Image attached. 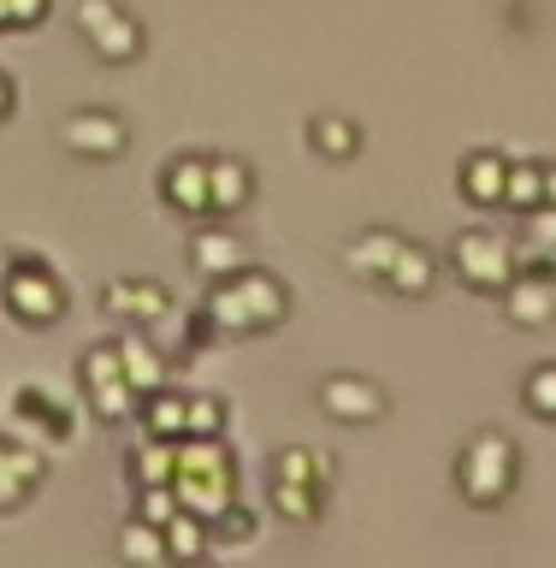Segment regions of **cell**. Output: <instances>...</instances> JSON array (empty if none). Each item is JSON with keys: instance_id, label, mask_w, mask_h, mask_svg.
Listing matches in <instances>:
<instances>
[{"instance_id": "cell-1", "label": "cell", "mask_w": 556, "mask_h": 568, "mask_svg": "<svg viewBox=\"0 0 556 568\" xmlns=\"http://www.w3.org/2000/svg\"><path fill=\"white\" fill-rule=\"evenodd\" d=\"M172 491H178V504H184L190 515H202V521H213V515L231 504L237 474H231V456L220 450V433H213V438H190L184 450H178Z\"/></svg>"}, {"instance_id": "cell-2", "label": "cell", "mask_w": 556, "mask_h": 568, "mask_svg": "<svg viewBox=\"0 0 556 568\" xmlns=\"http://www.w3.org/2000/svg\"><path fill=\"white\" fill-rule=\"evenodd\" d=\"M284 291L279 278L266 273H231V278H213V296H208V320L220 332H261L273 326V320H284Z\"/></svg>"}, {"instance_id": "cell-3", "label": "cell", "mask_w": 556, "mask_h": 568, "mask_svg": "<svg viewBox=\"0 0 556 568\" xmlns=\"http://www.w3.org/2000/svg\"><path fill=\"white\" fill-rule=\"evenodd\" d=\"M515 468H522V462H515V444L504 433H474L462 462H456V479L474 504H504L509 486H515Z\"/></svg>"}, {"instance_id": "cell-4", "label": "cell", "mask_w": 556, "mask_h": 568, "mask_svg": "<svg viewBox=\"0 0 556 568\" xmlns=\"http://www.w3.org/2000/svg\"><path fill=\"white\" fill-rule=\"evenodd\" d=\"M451 261L474 291H509V278H515V248H509V237H497V231H462Z\"/></svg>"}, {"instance_id": "cell-5", "label": "cell", "mask_w": 556, "mask_h": 568, "mask_svg": "<svg viewBox=\"0 0 556 568\" xmlns=\"http://www.w3.org/2000/svg\"><path fill=\"white\" fill-rule=\"evenodd\" d=\"M0 296H7L12 320H24V326H48V320H60V308H65L60 278H53L42 261H12L7 291H0Z\"/></svg>"}, {"instance_id": "cell-6", "label": "cell", "mask_w": 556, "mask_h": 568, "mask_svg": "<svg viewBox=\"0 0 556 568\" xmlns=\"http://www.w3.org/2000/svg\"><path fill=\"white\" fill-rule=\"evenodd\" d=\"M83 385H89V408L101 420H124L137 408V385L124 379V362H119V344H101L83 355Z\"/></svg>"}, {"instance_id": "cell-7", "label": "cell", "mask_w": 556, "mask_h": 568, "mask_svg": "<svg viewBox=\"0 0 556 568\" xmlns=\"http://www.w3.org/2000/svg\"><path fill=\"white\" fill-rule=\"evenodd\" d=\"M78 30L89 36V48H95L101 60H113V65L142 53V30L113 7V0H78Z\"/></svg>"}, {"instance_id": "cell-8", "label": "cell", "mask_w": 556, "mask_h": 568, "mask_svg": "<svg viewBox=\"0 0 556 568\" xmlns=\"http://www.w3.org/2000/svg\"><path fill=\"white\" fill-rule=\"evenodd\" d=\"M273 474H279L273 479V504L291 515V521H309L314 504H320V479H326V474H320V462L309 450H284Z\"/></svg>"}, {"instance_id": "cell-9", "label": "cell", "mask_w": 556, "mask_h": 568, "mask_svg": "<svg viewBox=\"0 0 556 568\" xmlns=\"http://www.w3.org/2000/svg\"><path fill=\"white\" fill-rule=\"evenodd\" d=\"M320 403H326V415L350 420V426H362V420H380V415H385L380 385H373V379H350V373H344V379H326Z\"/></svg>"}, {"instance_id": "cell-10", "label": "cell", "mask_w": 556, "mask_h": 568, "mask_svg": "<svg viewBox=\"0 0 556 568\" xmlns=\"http://www.w3.org/2000/svg\"><path fill=\"white\" fill-rule=\"evenodd\" d=\"M65 149L71 154H95V160H113L124 149V124L113 113H71L65 119Z\"/></svg>"}, {"instance_id": "cell-11", "label": "cell", "mask_w": 556, "mask_h": 568, "mask_svg": "<svg viewBox=\"0 0 556 568\" xmlns=\"http://www.w3.org/2000/svg\"><path fill=\"white\" fill-rule=\"evenodd\" d=\"M166 308H172V296L160 291L154 278H119L113 291H107V314L137 320V326H149V320H160Z\"/></svg>"}, {"instance_id": "cell-12", "label": "cell", "mask_w": 556, "mask_h": 568, "mask_svg": "<svg viewBox=\"0 0 556 568\" xmlns=\"http://www.w3.org/2000/svg\"><path fill=\"white\" fill-rule=\"evenodd\" d=\"M36 479H42V456L24 450V444H12V438H0V509L24 504Z\"/></svg>"}, {"instance_id": "cell-13", "label": "cell", "mask_w": 556, "mask_h": 568, "mask_svg": "<svg viewBox=\"0 0 556 568\" xmlns=\"http://www.w3.org/2000/svg\"><path fill=\"white\" fill-rule=\"evenodd\" d=\"M166 202L178 213H208V160L202 154H178L166 166Z\"/></svg>"}, {"instance_id": "cell-14", "label": "cell", "mask_w": 556, "mask_h": 568, "mask_svg": "<svg viewBox=\"0 0 556 568\" xmlns=\"http://www.w3.org/2000/svg\"><path fill=\"white\" fill-rule=\"evenodd\" d=\"M509 314L522 326H545L556 314V278H533V273H515L509 278Z\"/></svg>"}, {"instance_id": "cell-15", "label": "cell", "mask_w": 556, "mask_h": 568, "mask_svg": "<svg viewBox=\"0 0 556 568\" xmlns=\"http://www.w3.org/2000/svg\"><path fill=\"white\" fill-rule=\"evenodd\" d=\"M119 362H124V379H131L142 397H149V390H160V379H166V367H160L154 344H149V337H142L137 326L119 337Z\"/></svg>"}, {"instance_id": "cell-16", "label": "cell", "mask_w": 556, "mask_h": 568, "mask_svg": "<svg viewBox=\"0 0 556 568\" xmlns=\"http://www.w3.org/2000/svg\"><path fill=\"white\" fill-rule=\"evenodd\" d=\"M249 202V166L243 160H208V207L237 213Z\"/></svg>"}, {"instance_id": "cell-17", "label": "cell", "mask_w": 556, "mask_h": 568, "mask_svg": "<svg viewBox=\"0 0 556 568\" xmlns=\"http://www.w3.org/2000/svg\"><path fill=\"white\" fill-rule=\"evenodd\" d=\"M433 273H438L433 255H426V248H415V243H403L397 261H391V273H385V284H391L397 296H426V291H433Z\"/></svg>"}, {"instance_id": "cell-18", "label": "cell", "mask_w": 556, "mask_h": 568, "mask_svg": "<svg viewBox=\"0 0 556 568\" xmlns=\"http://www.w3.org/2000/svg\"><path fill=\"white\" fill-rule=\"evenodd\" d=\"M504 178H509V160H497V154H474V160H462V190L474 195V202H504Z\"/></svg>"}, {"instance_id": "cell-19", "label": "cell", "mask_w": 556, "mask_h": 568, "mask_svg": "<svg viewBox=\"0 0 556 568\" xmlns=\"http://www.w3.org/2000/svg\"><path fill=\"white\" fill-rule=\"evenodd\" d=\"M190 255H195V266H202L208 278H231V273H243V248H237V237H225V231H202Z\"/></svg>"}, {"instance_id": "cell-20", "label": "cell", "mask_w": 556, "mask_h": 568, "mask_svg": "<svg viewBox=\"0 0 556 568\" xmlns=\"http://www.w3.org/2000/svg\"><path fill=\"white\" fill-rule=\"evenodd\" d=\"M397 248H403V237H397V231H367V237L350 248V266H355V273H373V278H385V273H391V261H397Z\"/></svg>"}, {"instance_id": "cell-21", "label": "cell", "mask_w": 556, "mask_h": 568, "mask_svg": "<svg viewBox=\"0 0 556 568\" xmlns=\"http://www.w3.org/2000/svg\"><path fill=\"white\" fill-rule=\"evenodd\" d=\"M160 532H166V557H202V550H208V521H202V515H190V509H178Z\"/></svg>"}, {"instance_id": "cell-22", "label": "cell", "mask_w": 556, "mask_h": 568, "mask_svg": "<svg viewBox=\"0 0 556 568\" xmlns=\"http://www.w3.org/2000/svg\"><path fill=\"white\" fill-rule=\"evenodd\" d=\"M504 202L522 207V213L539 207V202H545V166H527V160H515L509 178H504Z\"/></svg>"}, {"instance_id": "cell-23", "label": "cell", "mask_w": 556, "mask_h": 568, "mask_svg": "<svg viewBox=\"0 0 556 568\" xmlns=\"http://www.w3.org/2000/svg\"><path fill=\"white\" fill-rule=\"evenodd\" d=\"M119 550L131 562H166V532H160L154 521H137V527L119 532Z\"/></svg>"}, {"instance_id": "cell-24", "label": "cell", "mask_w": 556, "mask_h": 568, "mask_svg": "<svg viewBox=\"0 0 556 568\" xmlns=\"http://www.w3.org/2000/svg\"><path fill=\"white\" fill-rule=\"evenodd\" d=\"M184 408H190V397H172V390H149V426L160 438H178L184 433Z\"/></svg>"}, {"instance_id": "cell-25", "label": "cell", "mask_w": 556, "mask_h": 568, "mask_svg": "<svg viewBox=\"0 0 556 568\" xmlns=\"http://www.w3.org/2000/svg\"><path fill=\"white\" fill-rule=\"evenodd\" d=\"M314 149L332 154V160L355 154V124L350 119H314Z\"/></svg>"}, {"instance_id": "cell-26", "label": "cell", "mask_w": 556, "mask_h": 568, "mask_svg": "<svg viewBox=\"0 0 556 568\" xmlns=\"http://www.w3.org/2000/svg\"><path fill=\"white\" fill-rule=\"evenodd\" d=\"M527 408H533V415H545V420H556V362L527 373Z\"/></svg>"}, {"instance_id": "cell-27", "label": "cell", "mask_w": 556, "mask_h": 568, "mask_svg": "<svg viewBox=\"0 0 556 568\" xmlns=\"http://www.w3.org/2000/svg\"><path fill=\"white\" fill-rule=\"evenodd\" d=\"M220 420H225L220 397H190V408H184V433L190 438H213V433H220Z\"/></svg>"}, {"instance_id": "cell-28", "label": "cell", "mask_w": 556, "mask_h": 568, "mask_svg": "<svg viewBox=\"0 0 556 568\" xmlns=\"http://www.w3.org/2000/svg\"><path fill=\"white\" fill-rule=\"evenodd\" d=\"M172 474H178V450H172V444L142 450V486H172Z\"/></svg>"}, {"instance_id": "cell-29", "label": "cell", "mask_w": 556, "mask_h": 568, "mask_svg": "<svg viewBox=\"0 0 556 568\" xmlns=\"http://www.w3.org/2000/svg\"><path fill=\"white\" fill-rule=\"evenodd\" d=\"M527 237L533 248H556V202H539L527 213Z\"/></svg>"}, {"instance_id": "cell-30", "label": "cell", "mask_w": 556, "mask_h": 568, "mask_svg": "<svg viewBox=\"0 0 556 568\" xmlns=\"http://www.w3.org/2000/svg\"><path fill=\"white\" fill-rule=\"evenodd\" d=\"M48 18V0H12V24H36Z\"/></svg>"}, {"instance_id": "cell-31", "label": "cell", "mask_w": 556, "mask_h": 568, "mask_svg": "<svg viewBox=\"0 0 556 568\" xmlns=\"http://www.w3.org/2000/svg\"><path fill=\"white\" fill-rule=\"evenodd\" d=\"M7 113H12V83L0 78V119H7Z\"/></svg>"}, {"instance_id": "cell-32", "label": "cell", "mask_w": 556, "mask_h": 568, "mask_svg": "<svg viewBox=\"0 0 556 568\" xmlns=\"http://www.w3.org/2000/svg\"><path fill=\"white\" fill-rule=\"evenodd\" d=\"M545 202H556V166L545 172Z\"/></svg>"}, {"instance_id": "cell-33", "label": "cell", "mask_w": 556, "mask_h": 568, "mask_svg": "<svg viewBox=\"0 0 556 568\" xmlns=\"http://www.w3.org/2000/svg\"><path fill=\"white\" fill-rule=\"evenodd\" d=\"M12 24V0H0V30H7Z\"/></svg>"}]
</instances>
